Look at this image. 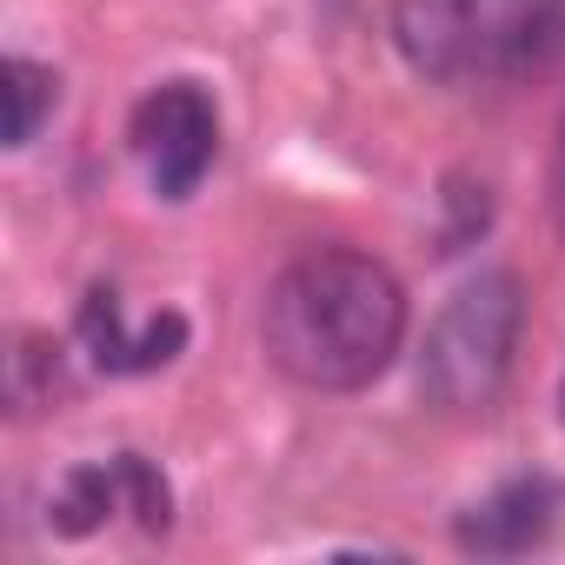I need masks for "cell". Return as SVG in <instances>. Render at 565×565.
Returning a JSON list of instances; mask_svg holds the SVG:
<instances>
[{"mask_svg": "<svg viewBox=\"0 0 565 565\" xmlns=\"http://www.w3.org/2000/svg\"><path fill=\"white\" fill-rule=\"evenodd\" d=\"M259 347L307 393H360L406 347V287L373 253L313 246L266 287Z\"/></svg>", "mask_w": 565, "mask_h": 565, "instance_id": "obj_1", "label": "cell"}, {"mask_svg": "<svg viewBox=\"0 0 565 565\" xmlns=\"http://www.w3.org/2000/svg\"><path fill=\"white\" fill-rule=\"evenodd\" d=\"M393 47L433 87H492L565 47V0H393Z\"/></svg>", "mask_w": 565, "mask_h": 565, "instance_id": "obj_2", "label": "cell"}, {"mask_svg": "<svg viewBox=\"0 0 565 565\" xmlns=\"http://www.w3.org/2000/svg\"><path fill=\"white\" fill-rule=\"evenodd\" d=\"M519 327H525V287H519L512 266H486V273L466 279V287H452V300L433 313L426 347H419L426 406L486 413L512 380Z\"/></svg>", "mask_w": 565, "mask_h": 565, "instance_id": "obj_3", "label": "cell"}, {"mask_svg": "<svg viewBox=\"0 0 565 565\" xmlns=\"http://www.w3.org/2000/svg\"><path fill=\"white\" fill-rule=\"evenodd\" d=\"M127 140H134L140 167H147L153 193L160 200H186L220 160V107H213V94L200 81H160L134 107Z\"/></svg>", "mask_w": 565, "mask_h": 565, "instance_id": "obj_4", "label": "cell"}, {"mask_svg": "<svg viewBox=\"0 0 565 565\" xmlns=\"http://www.w3.org/2000/svg\"><path fill=\"white\" fill-rule=\"evenodd\" d=\"M54 525L61 532H94L107 512H134L147 532H167L173 519V492H167V472L147 459V452H114V459H94V466H74L54 492Z\"/></svg>", "mask_w": 565, "mask_h": 565, "instance_id": "obj_5", "label": "cell"}, {"mask_svg": "<svg viewBox=\"0 0 565 565\" xmlns=\"http://www.w3.org/2000/svg\"><path fill=\"white\" fill-rule=\"evenodd\" d=\"M558 512H565V486L545 479V472H519V479L492 486L479 505H466L459 525H452V539L472 558H519V552H532V545L552 539Z\"/></svg>", "mask_w": 565, "mask_h": 565, "instance_id": "obj_6", "label": "cell"}, {"mask_svg": "<svg viewBox=\"0 0 565 565\" xmlns=\"http://www.w3.org/2000/svg\"><path fill=\"white\" fill-rule=\"evenodd\" d=\"M81 347L100 373H160L180 347H186V320L180 313H153L147 327H127L120 313V294L114 287H94L81 300Z\"/></svg>", "mask_w": 565, "mask_h": 565, "instance_id": "obj_7", "label": "cell"}, {"mask_svg": "<svg viewBox=\"0 0 565 565\" xmlns=\"http://www.w3.org/2000/svg\"><path fill=\"white\" fill-rule=\"evenodd\" d=\"M0 94H8V147H28L41 134V120L54 114L61 81H54V67H41L28 54H8L0 61Z\"/></svg>", "mask_w": 565, "mask_h": 565, "instance_id": "obj_8", "label": "cell"}, {"mask_svg": "<svg viewBox=\"0 0 565 565\" xmlns=\"http://www.w3.org/2000/svg\"><path fill=\"white\" fill-rule=\"evenodd\" d=\"M61 393V347L54 340H28L14 353V406L34 413V406H54Z\"/></svg>", "mask_w": 565, "mask_h": 565, "instance_id": "obj_9", "label": "cell"}, {"mask_svg": "<svg viewBox=\"0 0 565 565\" xmlns=\"http://www.w3.org/2000/svg\"><path fill=\"white\" fill-rule=\"evenodd\" d=\"M552 200H558V220H565V134H558V173H552Z\"/></svg>", "mask_w": 565, "mask_h": 565, "instance_id": "obj_10", "label": "cell"}, {"mask_svg": "<svg viewBox=\"0 0 565 565\" xmlns=\"http://www.w3.org/2000/svg\"><path fill=\"white\" fill-rule=\"evenodd\" d=\"M558 413H565V386H558Z\"/></svg>", "mask_w": 565, "mask_h": 565, "instance_id": "obj_11", "label": "cell"}]
</instances>
